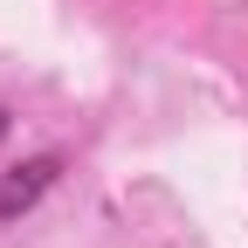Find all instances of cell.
Instances as JSON below:
<instances>
[{
  "mask_svg": "<svg viewBox=\"0 0 248 248\" xmlns=\"http://www.w3.org/2000/svg\"><path fill=\"white\" fill-rule=\"evenodd\" d=\"M7 124H14V110H7V104H0V138H7Z\"/></svg>",
  "mask_w": 248,
  "mask_h": 248,
  "instance_id": "obj_2",
  "label": "cell"
},
{
  "mask_svg": "<svg viewBox=\"0 0 248 248\" xmlns=\"http://www.w3.org/2000/svg\"><path fill=\"white\" fill-rule=\"evenodd\" d=\"M62 179V152H35V159H21L0 172V221H14V214H28L48 186Z\"/></svg>",
  "mask_w": 248,
  "mask_h": 248,
  "instance_id": "obj_1",
  "label": "cell"
}]
</instances>
